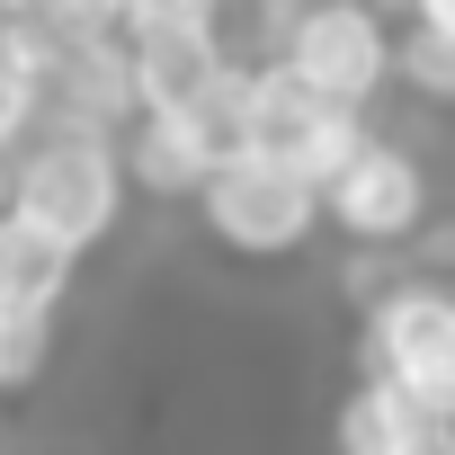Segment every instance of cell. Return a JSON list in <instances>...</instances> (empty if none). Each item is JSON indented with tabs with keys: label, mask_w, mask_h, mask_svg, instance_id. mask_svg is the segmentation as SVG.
I'll list each match as a JSON object with an SVG mask.
<instances>
[{
	"label": "cell",
	"mask_w": 455,
	"mask_h": 455,
	"mask_svg": "<svg viewBox=\"0 0 455 455\" xmlns=\"http://www.w3.org/2000/svg\"><path fill=\"white\" fill-rule=\"evenodd\" d=\"M125 143L90 134V125H36L19 170H10V214H28L36 233H54L63 251H108L116 223H125Z\"/></svg>",
	"instance_id": "obj_1"
},
{
	"label": "cell",
	"mask_w": 455,
	"mask_h": 455,
	"mask_svg": "<svg viewBox=\"0 0 455 455\" xmlns=\"http://www.w3.org/2000/svg\"><path fill=\"white\" fill-rule=\"evenodd\" d=\"M196 233H205L214 251L251 259V268H286V259H304V251L331 233V214H322V188H313V179L233 152V161L205 179V196H196Z\"/></svg>",
	"instance_id": "obj_2"
},
{
	"label": "cell",
	"mask_w": 455,
	"mask_h": 455,
	"mask_svg": "<svg viewBox=\"0 0 455 455\" xmlns=\"http://www.w3.org/2000/svg\"><path fill=\"white\" fill-rule=\"evenodd\" d=\"M366 134H375V125H366L357 108L304 90L277 54H242V152H251V161H277V170L331 188Z\"/></svg>",
	"instance_id": "obj_3"
},
{
	"label": "cell",
	"mask_w": 455,
	"mask_h": 455,
	"mask_svg": "<svg viewBox=\"0 0 455 455\" xmlns=\"http://www.w3.org/2000/svg\"><path fill=\"white\" fill-rule=\"evenodd\" d=\"M277 63L304 90L375 116V99L402 90V28L384 19V0H295V19L277 36Z\"/></svg>",
	"instance_id": "obj_4"
},
{
	"label": "cell",
	"mask_w": 455,
	"mask_h": 455,
	"mask_svg": "<svg viewBox=\"0 0 455 455\" xmlns=\"http://www.w3.org/2000/svg\"><path fill=\"white\" fill-rule=\"evenodd\" d=\"M366 375L411 393L419 411L455 419V277H393L366 304V339H357Z\"/></svg>",
	"instance_id": "obj_5"
},
{
	"label": "cell",
	"mask_w": 455,
	"mask_h": 455,
	"mask_svg": "<svg viewBox=\"0 0 455 455\" xmlns=\"http://www.w3.org/2000/svg\"><path fill=\"white\" fill-rule=\"evenodd\" d=\"M322 214L357 251H411L428 233V161L411 143H393V134H366L348 152V170L322 188Z\"/></svg>",
	"instance_id": "obj_6"
},
{
	"label": "cell",
	"mask_w": 455,
	"mask_h": 455,
	"mask_svg": "<svg viewBox=\"0 0 455 455\" xmlns=\"http://www.w3.org/2000/svg\"><path fill=\"white\" fill-rule=\"evenodd\" d=\"M143 116V81H134V36H108V45H72V54H45V125H90V134H116Z\"/></svg>",
	"instance_id": "obj_7"
},
{
	"label": "cell",
	"mask_w": 455,
	"mask_h": 455,
	"mask_svg": "<svg viewBox=\"0 0 455 455\" xmlns=\"http://www.w3.org/2000/svg\"><path fill=\"white\" fill-rule=\"evenodd\" d=\"M331 455H455V419H437L411 393L357 375L348 402H339V419H331Z\"/></svg>",
	"instance_id": "obj_8"
},
{
	"label": "cell",
	"mask_w": 455,
	"mask_h": 455,
	"mask_svg": "<svg viewBox=\"0 0 455 455\" xmlns=\"http://www.w3.org/2000/svg\"><path fill=\"white\" fill-rule=\"evenodd\" d=\"M233 72H242V45L233 36H152V45H134L143 116L152 108H196V99H214Z\"/></svg>",
	"instance_id": "obj_9"
},
{
	"label": "cell",
	"mask_w": 455,
	"mask_h": 455,
	"mask_svg": "<svg viewBox=\"0 0 455 455\" xmlns=\"http://www.w3.org/2000/svg\"><path fill=\"white\" fill-rule=\"evenodd\" d=\"M72 286H81V251H63L54 233H36L28 214H0V295L63 322Z\"/></svg>",
	"instance_id": "obj_10"
},
{
	"label": "cell",
	"mask_w": 455,
	"mask_h": 455,
	"mask_svg": "<svg viewBox=\"0 0 455 455\" xmlns=\"http://www.w3.org/2000/svg\"><path fill=\"white\" fill-rule=\"evenodd\" d=\"M36 125H45V45L28 36L19 10H0V161H19Z\"/></svg>",
	"instance_id": "obj_11"
},
{
	"label": "cell",
	"mask_w": 455,
	"mask_h": 455,
	"mask_svg": "<svg viewBox=\"0 0 455 455\" xmlns=\"http://www.w3.org/2000/svg\"><path fill=\"white\" fill-rule=\"evenodd\" d=\"M54 375V313H28L0 295V402L10 393H36Z\"/></svg>",
	"instance_id": "obj_12"
},
{
	"label": "cell",
	"mask_w": 455,
	"mask_h": 455,
	"mask_svg": "<svg viewBox=\"0 0 455 455\" xmlns=\"http://www.w3.org/2000/svg\"><path fill=\"white\" fill-rule=\"evenodd\" d=\"M28 36L45 45V54H72V45H108V36H125V0H28Z\"/></svg>",
	"instance_id": "obj_13"
},
{
	"label": "cell",
	"mask_w": 455,
	"mask_h": 455,
	"mask_svg": "<svg viewBox=\"0 0 455 455\" xmlns=\"http://www.w3.org/2000/svg\"><path fill=\"white\" fill-rule=\"evenodd\" d=\"M402 90L419 108H455V28L402 19Z\"/></svg>",
	"instance_id": "obj_14"
},
{
	"label": "cell",
	"mask_w": 455,
	"mask_h": 455,
	"mask_svg": "<svg viewBox=\"0 0 455 455\" xmlns=\"http://www.w3.org/2000/svg\"><path fill=\"white\" fill-rule=\"evenodd\" d=\"M125 36H233V0H125Z\"/></svg>",
	"instance_id": "obj_15"
},
{
	"label": "cell",
	"mask_w": 455,
	"mask_h": 455,
	"mask_svg": "<svg viewBox=\"0 0 455 455\" xmlns=\"http://www.w3.org/2000/svg\"><path fill=\"white\" fill-rule=\"evenodd\" d=\"M411 19H437V28H455V0H402Z\"/></svg>",
	"instance_id": "obj_16"
},
{
	"label": "cell",
	"mask_w": 455,
	"mask_h": 455,
	"mask_svg": "<svg viewBox=\"0 0 455 455\" xmlns=\"http://www.w3.org/2000/svg\"><path fill=\"white\" fill-rule=\"evenodd\" d=\"M0 10H28V0H0Z\"/></svg>",
	"instance_id": "obj_17"
}]
</instances>
